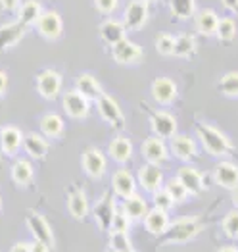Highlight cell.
Listing matches in <instances>:
<instances>
[{
	"label": "cell",
	"mask_w": 238,
	"mask_h": 252,
	"mask_svg": "<svg viewBox=\"0 0 238 252\" xmlns=\"http://www.w3.org/2000/svg\"><path fill=\"white\" fill-rule=\"evenodd\" d=\"M202 229H204V227H202L200 218L183 216V218H177L175 221L169 223L167 231L163 233L161 243H163V245H185V243L192 241L194 237H198Z\"/></svg>",
	"instance_id": "1"
},
{
	"label": "cell",
	"mask_w": 238,
	"mask_h": 252,
	"mask_svg": "<svg viewBox=\"0 0 238 252\" xmlns=\"http://www.w3.org/2000/svg\"><path fill=\"white\" fill-rule=\"evenodd\" d=\"M196 133H198V139H200L202 147L206 148L208 154L217 156V158H223V156H229V154L233 152V143H231V139H229L227 135H223L217 127L198 122V124H196Z\"/></svg>",
	"instance_id": "2"
},
{
	"label": "cell",
	"mask_w": 238,
	"mask_h": 252,
	"mask_svg": "<svg viewBox=\"0 0 238 252\" xmlns=\"http://www.w3.org/2000/svg\"><path fill=\"white\" fill-rule=\"evenodd\" d=\"M117 212L115 206V198L111 192H104L98 202L92 206V216H94V221L98 225V229L102 233H106L111 229V221H113V216Z\"/></svg>",
	"instance_id": "3"
},
{
	"label": "cell",
	"mask_w": 238,
	"mask_h": 252,
	"mask_svg": "<svg viewBox=\"0 0 238 252\" xmlns=\"http://www.w3.org/2000/svg\"><path fill=\"white\" fill-rule=\"evenodd\" d=\"M62 83H64L62 73H58L56 69H43L37 75V93L44 100H54L62 93Z\"/></svg>",
	"instance_id": "4"
},
{
	"label": "cell",
	"mask_w": 238,
	"mask_h": 252,
	"mask_svg": "<svg viewBox=\"0 0 238 252\" xmlns=\"http://www.w3.org/2000/svg\"><path fill=\"white\" fill-rule=\"evenodd\" d=\"M81 168L88 177L100 179L104 175L106 168H108V160H106L102 150H98L96 147H88L81 154Z\"/></svg>",
	"instance_id": "5"
},
{
	"label": "cell",
	"mask_w": 238,
	"mask_h": 252,
	"mask_svg": "<svg viewBox=\"0 0 238 252\" xmlns=\"http://www.w3.org/2000/svg\"><path fill=\"white\" fill-rule=\"evenodd\" d=\"M25 221H27V227H29V231L33 235V239L43 241L44 245H48L50 249H54V245H56L54 231H52L48 220L44 218L43 214H39V212H29L27 218H25Z\"/></svg>",
	"instance_id": "6"
},
{
	"label": "cell",
	"mask_w": 238,
	"mask_h": 252,
	"mask_svg": "<svg viewBox=\"0 0 238 252\" xmlns=\"http://www.w3.org/2000/svg\"><path fill=\"white\" fill-rule=\"evenodd\" d=\"M150 126L154 135L163 141L177 135V120L165 110H150Z\"/></svg>",
	"instance_id": "7"
},
{
	"label": "cell",
	"mask_w": 238,
	"mask_h": 252,
	"mask_svg": "<svg viewBox=\"0 0 238 252\" xmlns=\"http://www.w3.org/2000/svg\"><path fill=\"white\" fill-rule=\"evenodd\" d=\"M96 108L100 112V118L108 124V126L115 127V129H123L125 127V116L121 112L119 104L109 96V94H102L96 100Z\"/></svg>",
	"instance_id": "8"
},
{
	"label": "cell",
	"mask_w": 238,
	"mask_h": 252,
	"mask_svg": "<svg viewBox=\"0 0 238 252\" xmlns=\"http://www.w3.org/2000/svg\"><path fill=\"white\" fill-rule=\"evenodd\" d=\"M121 21L127 29H132V31L142 29L148 23V4L142 0H129Z\"/></svg>",
	"instance_id": "9"
},
{
	"label": "cell",
	"mask_w": 238,
	"mask_h": 252,
	"mask_svg": "<svg viewBox=\"0 0 238 252\" xmlns=\"http://www.w3.org/2000/svg\"><path fill=\"white\" fill-rule=\"evenodd\" d=\"M62 106H64V112L73 118V120H85L88 116V110H90V100L85 98L79 91L71 89L67 91L62 98Z\"/></svg>",
	"instance_id": "10"
},
{
	"label": "cell",
	"mask_w": 238,
	"mask_h": 252,
	"mask_svg": "<svg viewBox=\"0 0 238 252\" xmlns=\"http://www.w3.org/2000/svg\"><path fill=\"white\" fill-rule=\"evenodd\" d=\"M140 152H142V156H144V160L148 162V164H163V162H167L169 160V147L165 145V141L163 139H159V137H148V139H144V143H142V147H140Z\"/></svg>",
	"instance_id": "11"
},
{
	"label": "cell",
	"mask_w": 238,
	"mask_h": 252,
	"mask_svg": "<svg viewBox=\"0 0 238 252\" xmlns=\"http://www.w3.org/2000/svg\"><path fill=\"white\" fill-rule=\"evenodd\" d=\"M37 29H39V33L43 35L44 39L56 41L64 33V20H62V16L58 12L48 10V12H43L41 20L37 21Z\"/></svg>",
	"instance_id": "12"
},
{
	"label": "cell",
	"mask_w": 238,
	"mask_h": 252,
	"mask_svg": "<svg viewBox=\"0 0 238 252\" xmlns=\"http://www.w3.org/2000/svg\"><path fill=\"white\" fill-rule=\"evenodd\" d=\"M213 181L223 189L233 190L238 187V164L233 160H221L213 168Z\"/></svg>",
	"instance_id": "13"
},
{
	"label": "cell",
	"mask_w": 238,
	"mask_h": 252,
	"mask_svg": "<svg viewBox=\"0 0 238 252\" xmlns=\"http://www.w3.org/2000/svg\"><path fill=\"white\" fill-rule=\"evenodd\" d=\"M169 152L183 162H190L198 156V143L188 135H175L169 139Z\"/></svg>",
	"instance_id": "14"
},
{
	"label": "cell",
	"mask_w": 238,
	"mask_h": 252,
	"mask_svg": "<svg viewBox=\"0 0 238 252\" xmlns=\"http://www.w3.org/2000/svg\"><path fill=\"white\" fill-rule=\"evenodd\" d=\"M111 56L121 65H131V63H136L142 58V46L129 41V39H123L115 46H111Z\"/></svg>",
	"instance_id": "15"
},
{
	"label": "cell",
	"mask_w": 238,
	"mask_h": 252,
	"mask_svg": "<svg viewBox=\"0 0 238 252\" xmlns=\"http://www.w3.org/2000/svg\"><path fill=\"white\" fill-rule=\"evenodd\" d=\"M136 179H138V185L146 192H154V190L161 189V183H163V171L158 164H144L138 168L136 173Z\"/></svg>",
	"instance_id": "16"
},
{
	"label": "cell",
	"mask_w": 238,
	"mask_h": 252,
	"mask_svg": "<svg viewBox=\"0 0 238 252\" xmlns=\"http://www.w3.org/2000/svg\"><path fill=\"white\" fill-rule=\"evenodd\" d=\"M177 83L171 77H158L152 83V98L159 106H169L177 98Z\"/></svg>",
	"instance_id": "17"
},
{
	"label": "cell",
	"mask_w": 238,
	"mask_h": 252,
	"mask_svg": "<svg viewBox=\"0 0 238 252\" xmlns=\"http://www.w3.org/2000/svg\"><path fill=\"white\" fill-rule=\"evenodd\" d=\"M111 192L115 196L123 198V200L132 196V194H136V181H134V177H132V173L129 169L121 168L113 173V177H111Z\"/></svg>",
	"instance_id": "18"
},
{
	"label": "cell",
	"mask_w": 238,
	"mask_h": 252,
	"mask_svg": "<svg viewBox=\"0 0 238 252\" xmlns=\"http://www.w3.org/2000/svg\"><path fill=\"white\" fill-rule=\"evenodd\" d=\"M67 212L77 221H83L88 216V212H90L87 194L79 187H71V189L67 190Z\"/></svg>",
	"instance_id": "19"
},
{
	"label": "cell",
	"mask_w": 238,
	"mask_h": 252,
	"mask_svg": "<svg viewBox=\"0 0 238 252\" xmlns=\"http://www.w3.org/2000/svg\"><path fill=\"white\" fill-rule=\"evenodd\" d=\"M171 223V218H169V212L159 210V208H152V210L146 212L144 220H142V225L144 229L150 233V235H156V237H161L163 233L167 231Z\"/></svg>",
	"instance_id": "20"
},
{
	"label": "cell",
	"mask_w": 238,
	"mask_h": 252,
	"mask_svg": "<svg viewBox=\"0 0 238 252\" xmlns=\"http://www.w3.org/2000/svg\"><path fill=\"white\" fill-rule=\"evenodd\" d=\"M177 177L181 179V183L186 187V190L190 194H200L204 190V175L202 171H198L192 166H183V168L177 169Z\"/></svg>",
	"instance_id": "21"
},
{
	"label": "cell",
	"mask_w": 238,
	"mask_h": 252,
	"mask_svg": "<svg viewBox=\"0 0 238 252\" xmlns=\"http://www.w3.org/2000/svg\"><path fill=\"white\" fill-rule=\"evenodd\" d=\"M23 150L29 158H35V160H43L44 156L48 154V141L44 139L43 135L39 133H29V135H23Z\"/></svg>",
	"instance_id": "22"
},
{
	"label": "cell",
	"mask_w": 238,
	"mask_h": 252,
	"mask_svg": "<svg viewBox=\"0 0 238 252\" xmlns=\"http://www.w3.org/2000/svg\"><path fill=\"white\" fill-rule=\"evenodd\" d=\"M25 25L20 21H12V23H4L0 25V50H6L10 46H16L25 35Z\"/></svg>",
	"instance_id": "23"
},
{
	"label": "cell",
	"mask_w": 238,
	"mask_h": 252,
	"mask_svg": "<svg viewBox=\"0 0 238 252\" xmlns=\"http://www.w3.org/2000/svg\"><path fill=\"white\" fill-rule=\"evenodd\" d=\"M75 91H79L90 102L92 100H98L104 94V91H102V87L98 83V79L94 75H90V73H81L75 79Z\"/></svg>",
	"instance_id": "24"
},
{
	"label": "cell",
	"mask_w": 238,
	"mask_h": 252,
	"mask_svg": "<svg viewBox=\"0 0 238 252\" xmlns=\"http://www.w3.org/2000/svg\"><path fill=\"white\" fill-rule=\"evenodd\" d=\"M121 212L129 218L132 223H134V221H142L144 216H146V212H148V202L136 192V194H132V196L123 200Z\"/></svg>",
	"instance_id": "25"
},
{
	"label": "cell",
	"mask_w": 238,
	"mask_h": 252,
	"mask_svg": "<svg viewBox=\"0 0 238 252\" xmlns=\"http://www.w3.org/2000/svg\"><path fill=\"white\" fill-rule=\"evenodd\" d=\"M125 25H123V21H117V20H106L104 23H100V37H102V41L109 44V46H115L117 42H121L123 39H127L125 37Z\"/></svg>",
	"instance_id": "26"
},
{
	"label": "cell",
	"mask_w": 238,
	"mask_h": 252,
	"mask_svg": "<svg viewBox=\"0 0 238 252\" xmlns=\"http://www.w3.org/2000/svg\"><path fill=\"white\" fill-rule=\"evenodd\" d=\"M109 158L117 164H127L132 156V143H131L127 137H115L111 139L108 147Z\"/></svg>",
	"instance_id": "27"
},
{
	"label": "cell",
	"mask_w": 238,
	"mask_h": 252,
	"mask_svg": "<svg viewBox=\"0 0 238 252\" xmlns=\"http://www.w3.org/2000/svg\"><path fill=\"white\" fill-rule=\"evenodd\" d=\"M2 152L8 156H14L23 147V133L14 126L2 127Z\"/></svg>",
	"instance_id": "28"
},
{
	"label": "cell",
	"mask_w": 238,
	"mask_h": 252,
	"mask_svg": "<svg viewBox=\"0 0 238 252\" xmlns=\"http://www.w3.org/2000/svg\"><path fill=\"white\" fill-rule=\"evenodd\" d=\"M217 23H219V16H217L215 10L204 8V10L194 14V27L202 35H215Z\"/></svg>",
	"instance_id": "29"
},
{
	"label": "cell",
	"mask_w": 238,
	"mask_h": 252,
	"mask_svg": "<svg viewBox=\"0 0 238 252\" xmlns=\"http://www.w3.org/2000/svg\"><path fill=\"white\" fill-rule=\"evenodd\" d=\"M41 16H43V6L39 0H27L18 8V21L25 27L37 25Z\"/></svg>",
	"instance_id": "30"
},
{
	"label": "cell",
	"mask_w": 238,
	"mask_h": 252,
	"mask_svg": "<svg viewBox=\"0 0 238 252\" xmlns=\"http://www.w3.org/2000/svg\"><path fill=\"white\" fill-rule=\"evenodd\" d=\"M33 177H35V171L29 160H16L14 166H12V179L18 187H29L33 183Z\"/></svg>",
	"instance_id": "31"
},
{
	"label": "cell",
	"mask_w": 238,
	"mask_h": 252,
	"mask_svg": "<svg viewBox=\"0 0 238 252\" xmlns=\"http://www.w3.org/2000/svg\"><path fill=\"white\" fill-rule=\"evenodd\" d=\"M64 120L58 114H46L41 118V131L48 139H58L64 135Z\"/></svg>",
	"instance_id": "32"
},
{
	"label": "cell",
	"mask_w": 238,
	"mask_h": 252,
	"mask_svg": "<svg viewBox=\"0 0 238 252\" xmlns=\"http://www.w3.org/2000/svg\"><path fill=\"white\" fill-rule=\"evenodd\" d=\"M198 50V42H196L194 35H188V33H183L179 37H175V54L179 58H190Z\"/></svg>",
	"instance_id": "33"
},
{
	"label": "cell",
	"mask_w": 238,
	"mask_h": 252,
	"mask_svg": "<svg viewBox=\"0 0 238 252\" xmlns=\"http://www.w3.org/2000/svg\"><path fill=\"white\" fill-rule=\"evenodd\" d=\"M171 14L179 20H190L196 14V0H169Z\"/></svg>",
	"instance_id": "34"
},
{
	"label": "cell",
	"mask_w": 238,
	"mask_h": 252,
	"mask_svg": "<svg viewBox=\"0 0 238 252\" xmlns=\"http://www.w3.org/2000/svg\"><path fill=\"white\" fill-rule=\"evenodd\" d=\"M217 89L223 96H229V98H238V71H229L225 73L219 83Z\"/></svg>",
	"instance_id": "35"
},
{
	"label": "cell",
	"mask_w": 238,
	"mask_h": 252,
	"mask_svg": "<svg viewBox=\"0 0 238 252\" xmlns=\"http://www.w3.org/2000/svg\"><path fill=\"white\" fill-rule=\"evenodd\" d=\"M215 37L221 42H231L237 37V23L233 18H219L215 29Z\"/></svg>",
	"instance_id": "36"
},
{
	"label": "cell",
	"mask_w": 238,
	"mask_h": 252,
	"mask_svg": "<svg viewBox=\"0 0 238 252\" xmlns=\"http://www.w3.org/2000/svg\"><path fill=\"white\" fill-rule=\"evenodd\" d=\"M109 251L113 252H131L132 251V243L129 239V233L123 231H109Z\"/></svg>",
	"instance_id": "37"
},
{
	"label": "cell",
	"mask_w": 238,
	"mask_h": 252,
	"mask_svg": "<svg viewBox=\"0 0 238 252\" xmlns=\"http://www.w3.org/2000/svg\"><path fill=\"white\" fill-rule=\"evenodd\" d=\"M152 202H154V208H159V210H165V212H171L177 206L165 187L152 192Z\"/></svg>",
	"instance_id": "38"
},
{
	"label": "cell",
	"mask_w": 238,
	"mask_h": 252,
	"mask_svg": "<svg viewBox=\"0 0 238 252\" xmlns=\"http://www.w3.org/2000/svg\"><path fill=\"white\" fill-rule=\"evenodd\" d=\"M165 189H167V192L171 194V198L175 200V204H179V202H185L186 198H188V190H186V187L181 183V179L179 177H171L167 183H165Z\"/></svg>",
	"instance_id": "39"
},
{
	"label": "cell",
	"mask_w": 238,
	"mask_h": 252,
	"mask_svg": "<svg viewBox=\"0 0 238 252\" xmlns=\"http://www.w3.org/2000/svg\"><path fill=\"white\" fill-rule=\"evenodd\" d=\"M221 227H223V233L229 237V239H238V210L227 212L225 214V218H223V221H221Z\"/></svg>",
	"instance_id": "40"
},
{
	"label": "cell",
	"mask_w": 238,
	"mask_h": 252,
	"mask_svg": "<svg viewBox=\"0 0 238 252\" xmlns=\"http://www.w3.org/2000/svg\"><path fill=\"white\" fill-rule=\"evenodd\" d=\"M156 50L161 54V56H173L175 54V37L171 33H159L156 37V42H154Z\"/></svg>",
	"instance_id": "41"
},
{
	"label": "cell",
	"mask_w": 238,
	"mask_h": 252,
	"mask_svg": "<svg viewBox=\"0 0 238 252\" xmlns=\"http://www.w3.org/2000/svg\"><path fill=\"white\" fill-rule=\"evenodd\" d=\"M131 221L129 218L123 214L121 210L115 212V216H113V221H111V229L109 231H123V233H129L131 229Z\"/></svg>",
	"instance_id": "42"
},
{
	"label": "cell",
	"mask_w": 238,
	"mask_h": 252,
	"mask_svg": "<svg viewBox=\"0 0 238 252\" xmlns=\"http://www.w3.org/2000/svg\"><path fill=\"white\" fill-rule=\"evenodd\" d=\"M94 6L100 14H111L117 10V0H94Z\"/></svg>",
	"instance_id": "43"
},
{
	"label": "cell",
	"mask_w": 238,
	"mask_h": 252,
	"mask_svg": "<svg viewBox=\"0 0 238 252\" xmlns=\"http://www.w3.org/2000/svg\"><path fill=\"white\" fill-rule=\"evenodd\" d=\"M0 6L6 12H18V8L22 6V0H0Z\"/></svg>",
	"instance_id": "44"
},
{
	"label": "cell",
	"mask_w": 238,
	"mask_h": 252,
	"mask_svg": "<svg viewBox=\"0 0 238 252\" xmlns=\"http://www.w3.org/2000/svg\"><path fill=\"white\" fill-rule=\"evenodd\" d=\"M29 245H31V252H50L52 251L48 245H44L43 241H37V239H33V243H29Z\"/></svg>",
	"instance_id": "45"
},
{
	"label": "cell",
	"mask_w": 238,
	"mask_h": 252,
	"mask_svg": "<svg viewBox=\"0 0 238 252\" xmlns=\"http://www.w3.org/2000/svg\"><path fill=\"white\" fill-rule=\"evenodd\" d=\"M10 252H31V245L29 243H23V241H18L10 247Z\"/></svg>",
	"instance_id": "46"
},
{
	"label": "cell",
	"mask_w": 238,
	"mask_h": 252,
	"mask_svg": "<svg viewBox=\"0 0 238 252\" xmlns=\"http://www.w3.org/2000/svg\"><path fill=\"white\" fill-rule=\"evenodd\" d=\"M6 89H8V75H6V71L0 69V96L6 93Z\"/></svg>",
	"instance_id": "47"
},
{
	"label": "cell",
	"mask_w": 238,
	"mask_h": 252,
	"mask_svg": "<svg viewBox=\"0 0 238 252\" xmlns=\"http://www.w3.org/2000/svg\"><path fill=\"white\" fill-rule=\"evenodd\" d=\"M221 4L231 12H238V0H221Z\"/></svg>",
	"instance_id": "48"
},
{
	"label": "cell",
	"mask_w": 238,
	"mask_h": 252,
	"mask_svg": "<svg viewBox=\"0 0 238 252\" xmlns=\"http://www.w3.org/2000/svg\"><path fill=\"white\" fill-rule=\"evenodd\" d=\"M231 200H233V204H235V208L238 210V187L231 190Z\"/></svg>",
	"instance_id": "49"
},
{
	"label": "cell",
	"mask_w": 238,
	"mask_h": 252,
	"mask_svg": "<svg viewBox=\"0 0 238 252\" xmlns=\"http://www.w3.org/2000/svg\"><path fill=\"white\" fill-rule=\"evenodd\" d=\"M217 252H238L237 247H221V249H217Z\"/></svg>",
	"instance_id": "50"
},
{
	"label": "cell",
	"mask_w": 238,
	"mask_h": 252,
	"mask_svg": "<svg viewBox=\"0 0 238 252\" xmlns=\"http://www.w3.org/2000/svg\"><path fill=\"white\" fill-rule=\"evenodd\" d=\"M0 133H2V129H0ZM0 152H2V137H0Z\"/></svg>",
	"instance_id": "51"
},
{
	"label": "cell",
	"mask_w": 238,
	"mask_h": 252,
	"mask_svg": "<svg viewBox=\"0 0 238 252\" xmlns=\"http://www.w3.org/2000/svg\"><path fill=\"white\" fill-rule=\"evenodd\" d=\"M142 2H146V4H152V2H154V0H142Z\"/></svg>",
	"instance_id": "52"
},
{
	"label": "cell",
	"mask_w": 238,
	"mask_h": 252,
	"mask_svg": "<svg viewBox=\"0 0 238 252\" xmlns=\"http://www.w3.org/2000/svg\"><path fill=\"white\" fill-rule=\"evenodd\" d=\"M0 210H2V194H0Z\"/></svg>",
	"instance_id": "53"
},
{
	"label": "cell",
	"mask_w": 238,
	"mask_h": 252,
	"mask_svg": "<svg viewBox=\"0 0 238 252\" xmlns=\"http://www.w3.org/2000/svg\"><path fill=\"white\" fill-rule=\"evenodd\" d=\"M106 252H113V251H106Z\"/></svg>",
	"instance_id": "54"
},
{
	"label": "cell",
	"mask_w": 238,
	"mask_h": 252,
	"mask_svg": "<svg viewBox=\"0 0 238 252\" xmlns=\"http://www.w3.org/2000/svg\"><path fill=\"white\" fill-rule=\"evenodd\" d=\"M131 252H134V251H131Z\"/></svg>",
	"instance_id": "55"
}]
</instances>
